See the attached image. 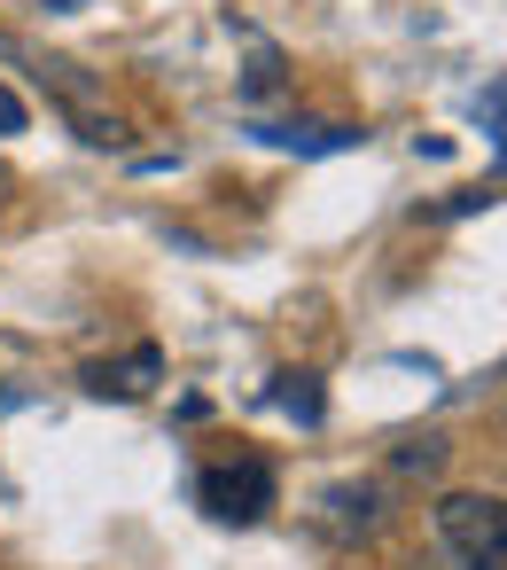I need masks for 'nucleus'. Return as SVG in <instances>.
Masks as SVG:
<instances>
[{"label":"nucleus","instance_id":"1","mask_svg":"<svg viewBox=\"0 0 507 570\" xmlns=\"http://www.w3.org/2000/svg\"><path fill=\"white\" fill-rule=\"evenodd\" d=\"M437 547L453 554V570H507V500L499 492H445Z\"/></svg>","mask_w":507,"mask_h":570},{"label":"nucleus","instance_id":"2","mask_svg":"<svg viewBox=\"0 0 507 570\" xmlns=\"http://www.w3.org/2000/svg\"><path fill=\"white\" fill-rule=\"evenodd\" d=\"M196 500H203V515H211V523H258V515L274 508V469H266L258 453L211 461V469L196 476Z\"/></svg>","mask_w":507,"mask_h":570},{"label":"nucleus","instance_id":"3","mask_svg":"<svg viewBox=\"0 0 507 570\" xmlns=\"http://www.w3.org/2000/svg\"><path fill=\"white\" fill-rule=\"evenodd\" d=\"M79 383H87V399H141V391L165 383V352L157 344H133L126 360H87Z\"/></svg>","mask_w":507,"mask_h":570},{"label":"nucleus","instance_id":"4","mask_svg":"<svg viewBox=\"0 0 507 570\" xmlns=\"http://www.w3.org/2000/svg\"><path fill=\"white\" fill-rule=\"evenodd\" d=\"M328 523L336 531H375L382 523V492L375 484H328Z\"/></svg>","mask_w":507,"mask_h":570},{"label":"nucleus","instance_id":"5","mask_svg":"<svg viewBox=\"0 0 507 570\" xmlns=\"http://www.w3.org/2000/svg\"><path fill=\"white\" fill-rule=\"evenodd\" d=\"M258 141H274V149H351L359 134L351 126H250Z\"/></svg>","mask_w":507,"mask_h":570},{"label":"nucleus","instance_id":"6","mask_svg":"<svg viewBox=\"0 0 507 570\" xmlns=\"http://www.w3.org/2000/svg\"><path fill=\"white\" fill-rule=\"evenodd\" d=\"M274 406L312 430V422H320V383H312V375H274Z\"/></svg>","mask_w":507,"mask_h":570},{"label":"nucleus","instance_id":"7","mask_svg":"<svg viewBox=\"0 0 507 570\" xmlns=\"http://www.w3.org/2000/svg\"><path fill=\"white\" fill-rule=\"evenodd\" d=\"M390 461H398L406 476H429V469H445V438H406Z\"/></svg>","mask_w":507,"mask_h":570},{"label":"nucleus","instance_id":"8","mask_svg":"<svg viewBox=\"0 0 507 570\" xmlns=\"http://www.w3.org/2000/svg\"><path fill=\"white\" fill-rule=\"evenodd\" d=\"M274 87H281V56H274V48H258V56H250V71H242V95L258 102V95H274Z\"/></svg>","mask_w":507,"mask_h":570},{"label":"nucleus","instance_id":"9","mask_svg":"<svg viewBox=\"0 0 507 570\" xmlns=\"http://www.w3.org/2000/svg\"><path fill=\"white\" fill-rule=\"evenodd\" d=\"M32 126V110H24V95L9 87V79H0V134H24Z\"/></svg>","mask_w":507,"mask_h":570},{"label":"nucleus","instance_id":"10","mask_svg":"<svg viewBox=\"0 0 507 570\" xmlns=\"http://www.w3.org/2000/svg\"><path fill=\"white\" fill-rule=\"evenodd\" d=\"M491 134H499V149H507V110H499V126H491Z\"/></svg>","mask_w":507,"mask_h":570}]
</instances>
